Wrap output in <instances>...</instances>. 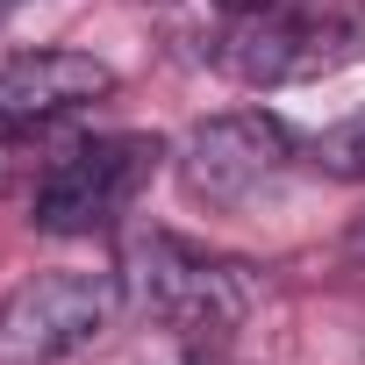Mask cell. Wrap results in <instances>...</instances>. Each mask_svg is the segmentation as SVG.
Listing matches in <instances>:
<instances>
[{"mask_svg": "<svg viewBox=\"0 0 365 365\" xmlns=\"http://www.w3.org/2000/svg\"><path fill=\"white\" fill-rule=\"evenodd\" d=\"M150 165H158L150 136H86V143H65L43 165L36 194H29V222L51 230V237H93V230H108L136 201Z\"/></svg>", "mask_w": 365, "mask_h": 365, "instance_id": "3957f363", "label": "cell"}, {"mask_svg": "<svg viewBox=\"0 0 365 365\" xmlns=\"http://www.w3.org/2000/svg\"><path fill=\"white\" fill-rule=\"evenodd\" d=\"M315 165H322L329 179H351V187H365V108L315 136Z\"/></svg>", "mask_w": 365, "mask_h": 365, "instance_id": "52a82bcc", "label": "cell"}, {"mask_svg": "<svg viewBox=\"0 0 365 365\" xmlns=\"http://www.w3.org/2000/svg\"><path fill=\"white\" fill-rule=\"evenodd\" d=\"M15 8H22V0H0V15H15Z\"/></svg>", "mask_w": 365, "mask_h": 365, "instance_id": "30bf717a", "label": "cell"}, {"mask_svg": "<svg viewBox=\"0 0 365 365\" xmlns=\"http://www.w3.org/2000/svg\"><path fill=\"white\" fill-rule=\"evenodd\" d=\"M108 93H115V65H101L93 51H22L0 65V122H22V129Z\"/></svg>", "mask_w": 365, "mask_h": 365, "instance_id": "8992f818", "label": "cell"}, {"mask_svg": "<svg viewBox=\"0 0 365 365\" xmlns=\"http://www.w3.org/2000/svg\"><path fill=\"white\" fill-rule=\"evenodd\" d=\"M208 58L244 86H308L365 58V15L287 0V8H230Z\"/></svg>", "mask_w": 365, "mask_h": 365, "instance_id": "7a4b0ae2", "label": "cell"}, {"mask_svg": "<svg viewBox=\"0 0 365 365\" xmlns=\"http://www.w3.org/2000/svg\"><path fill=\"white\" fill-rule=\"evenodd\" d=\"M287 165H294V136H287V122L265 115V108L208 115L187 143H179V179H187V194L208 201V208H244V201H258L265 187H279Z\"/></svg>", "mask_w": 365, "mask_h": 365, "instance_id": "5b68a950", "label": "cell"}, {"mask_svg": "<svg viewBox=\"0 0 365 365\" xmlns=\"http://www.w3.org/2000/svg\"><path fill=\"white\" fill-rule=\"evenodd\" d=\"M122 279L108 272H36L0 301V365H51L108 336Z\"/></svg>", "mask_w": 365, "mask_h": 365, "instance_id": "277c9868", "label": "cell"}, {"mask_svg": "<svg viewBox=\"0 0 365 365\" xmlns=\"http://www.w3.org/2000/svg\"><path fill=\"white\" fill-rule=\"evenodd\" d=\"M122 294L179 336H222L258 308V272L172 230H136L122 244Z\"/></svg>", "mask_w": 365, "mask_h": 365, "instance_id": "6da1fadb", "label": "cell"}, {"mask_svg": "<svg viewBox=\"0 0 365 365\" xmlns=\"http://www.w3.org/2000/svg\"><path fill=\"white\" fill-rule=\"evenodd\" d=\"M230 8H287V0H230Z\"/></svg>", "mask_w": 365, "mask_h": 365, "instance_id": "9c48e42d", "label": "cell"}, {"mask_svg": "<svg viewBox=\"0 0 365 365\" xmlns=\"http://www.w3.org/2000/svg\"><path fill=\"white\" fill-rule=\"evenodd\" d=\"M15 129H22V122H0V187L15 179Z\"/></svg>", "mask_w": 365, "mask_h": 365, "instance_id": "ba28073f", "label": "cell"}]
</instances>
